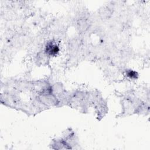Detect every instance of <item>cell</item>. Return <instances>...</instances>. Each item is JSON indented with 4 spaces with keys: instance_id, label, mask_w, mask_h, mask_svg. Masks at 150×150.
<instances>
[{
    "instance_id": "6da1fadb",
    "label": "cell",
    "mask_w": 150,
    "mask_h": 150,
    "mask_svg": "<svg viewBox=\"0 0 150 150\" xmlns=\"http://www.w3.org/2000/svg\"><path fill=\"white\" fill-rule=\"evenodd\" d=\"M39 99L42 103L46 105H53L57 102L56 98L52 93L41 94Z\"/></svg>"
},
{
    "instance_id": "3957f363",
    "label": "cell",
    "mask_w": 150,
    "mask_h": 150,
    "mask_svg": "<svg viewBox=\"0 0 150 150\" xmlns=\"http://www.w3.org/2000/svg\"><path fill=\"white\" fill-rule=\"evenodd\" d=\"M126 74L128 77H129L131 79H137L138 76V74L136 71L132 70H128L126 71Z\"/></svg>"
},
{
    "instance_id": "7a4b0ae2",
    "label": "cell",
    "mask_w": 150,
    "mask_h": 150,
    "mask_svg": "<svg viewBox=\"0 0 150 150\" xmlns=\"http://www.w3.org/2000/svg\"><path fill=\"white\" fill-rule=\"evenodd\" d=\"M59 51V46L56 43H54V42H49L46 46L45 52L46 54L48 55L54 56L58 53Z\"/></svg>"
}]
</instances>
